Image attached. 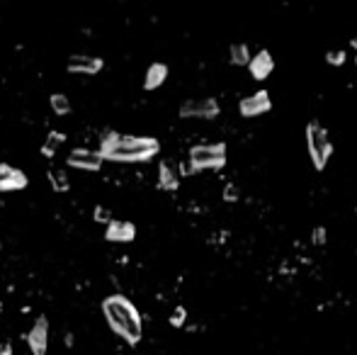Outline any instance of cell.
<instances>
[{"label": "cell", "instance_id": "cell-1", "mask_svg": "<svg viewBox=\"0 0 357 355\" xmlns=\"http://www.w3.org/2000/svg\"><path fill=\"white\" fill-rule=\"evenodd\" d=\"M161 151V144L153 137H129V134H117L109 131L100 142V159L117 161V163H139V161H151Z\"/></svg>", "mask_w": 357, "mask_h": 355}, {"label": "cell", "instance_id": "cell-26", "mask_svg": "<svg viewBox=\"0 0 357 355\" xmlns=\"http://www.w3.org/2000/svg\"><path fill=\"white\" fill-rule=\"evenodd\" d=\"M355 66H357V59H355Z\"/></svg>", "mask_w": 357, "mask_h": 355}, {"label": "cell", "instance_id": "cell-16", "mask_svg": "<svg viewBox=\"0 0 357 355\" xmlns=\"http://www.w3.org/2000/svg\"><path fill=\"white\" fill-rule=\"evenodd\" d=\"M64 142H66V137L61 134V131H49V137H47V142H44V146H42V153L47 156V159H51V156L56 153V148H59Z\"/></svg>", "mask_w": 357, "mask_h": 355}, {"label": "cell", "instance_id": "cell-9", "mask_svg": "<svg viewBox=\"0 0 357 355\" xmlns=\"http://www.w3.org/2000/svg\"><path fill=\"white\" fill-rule=\"evenodd\" d=\"M29 185V178L20 168L0 163V192H17Z\"/></svg>", "mask_w": 357, "mask_h": 355}, {"label": "cell", "instance_id": "cell-8", "mask_svg": "<svg viewBox=\"0 0 357 355\" xmlns=\"http://www.w3.org/2000/svg\"><path fill=\"white\" fill-rule=\"evenodd\" d=\"M238 109H241V115L243 117H260L272 109V100H270V95H267V90H258V93L250 95V98L241 100Z\"/></svg>", "mask_w": 357, "mask_h": 355}, {"label": "cell", "instance_id": "cell-10", "mask_svg": "<svg viewBox=\"0 0 357 355\" xmlns=\"http://www.w3.org/2000/svg\"><path fill=\"white\" fill-rule=\"evenodd\" d=\"M103 59L98 56H70L68 59V71L76 73V76H95V73L103 71Z\"/></svg>", "mask_w": 357, "mask_h": 355}, {"label": "cell", "instance_id": "cell-21", "mask_svg": "<svg viewBox=\"0 0 357 355\" xmlns=\"http://www.w3.org/2000/svg\"><path fill=\"white\" fill-rule=\"evenodd\" d=\"M185 317H187V312H185L183 306H178V309H175V314L170 317V324H173V326H183V324H185Z\"/></svg>", "mask_w": 357, "mask_h": 355}, {"label": "cell", "instance_id": "cell-15", "mask_svg": "<svg viewBox=\"0 0 357 355\" xmlns=\"http://www.w3.org/2000/svg\"><path fill=\"white\" fill-rule=\"evenodd\" d=\"M228 59H231L233 66H248V61H250V49L246 47L243 42L233 44L231 51H228Z\"/></svg>", "mask_w": 357, "mask_h": 355}, {"label": "cell", "instance_id": "cell-13", "mask_svg": "<svg viewBox=\"0 0 357 355\" xmlns=\"http://www.w3.org/2000/svg\"><path fill=\"white\" fill-rule=\"evenodd\" d=\"M178 185H180L178 166H173L170 161H161V168H158V187H161V190L175 192Z\"/></svg>", "mask_w": 357, "mask_h": 355}, {"label": "cell", "instance_id": "cell-20", "mask_svg": "<svg viewBox=\"0 0 357 355\" xmlns=\"http://www.w3.org/2000/svg\"><path fill=\"white\" fill-rule=\"evenodd\" d=\"M95 222H103V224H109V222H112V214H109V209L95 207Z\"/></svg>", "mask_w": 357, "mask_h": 355}, {"label": "cell", "instance_id": "cell-23", "mask_svg": "<svg viewBox=\"0 0 357 355\" xmlns=\"http://www.w3.org/2000/svg\"><path fill=\"white\" fill-rule=\"evenodd\" d=\"M224 200H228V202H233V200H238V190L233 185H228L226 190H224Z\"/></svg>", "mask_w": 357, "mask_h": 355}, {"label": "cell", "instance_id": "cell-4", "mask_svg": "<svg viewBox=\"0 0 357 355\" xmlns=\"http://www.w3.org/2000/svg\"><path fill=\"white\" fill-rule=\"evenodd\" d=\"M187 161L197 170H219L226 163V146L224 144H197L189 148Z\"/></svg>", "mask_w": 357, "mask_h": 355}, {"label": "cell", "instance_id": "cell-3", "mask_svg": "<svg viewBox=\"0 0 357 355\" xmlns=\"http://www.w3.org/2000/svg\"><path fill=\"white\" fill-rule=\"evenodd\" d=\"M306 146H308V156H311L314 168L323 170L326 166H328L330 153H333V144H330L326 127H321L319 122H311V124L306 127Z\"/></svg>", "mask_w": 357, "mask_h": 355}, {"label": "cell", "instance_id": "cell-25", "mask_svg": "<svg viewBox=\"0 0 357 355\" xmlns=\"http://www.w3.org/2000/svg\"><path fill=\"white\" fill-rule=\"evenodd\" d=\"M352 47H355V49H357V39H352Z\"/></svg>", "mask_w": 357, "mask_h": 355}, {"label": "cell", "instance_id": "cell-18", "mask_svg": "<svg viewBox=\"0 0 357 355\" xmlns=\"http://www.w3.org/2000/svg\"><path fill=\"white\" fill-rule=\"evenodd\" d=\"M51 109H54V115L56 117H66V115H70V100L66 98V95H61V93H56V95H51Z\"/></svg>", "mask_w": 357, "mask_h": 355}, {"label": "cell", "instance_id": "cell-5", "mask_svg": "<svg viewBox=\"0 0 357 355\" xmlns=\"http://www.w3.org/2000/svg\"><path fill=\"white\" fill-rule=\"evenodd\" d=\"M219 103L214 98H192L180 105L183 120H214L219 115Z\"/></svg>", "mask_w": 357, "mask_h": 355}, {"label": "cell", "instance_id": "cell-22", "mask_svg": "<svg viewBox=\"0 0 357 355\" xmlns=\"http://www.w3.org/2000/svg\"><path fill=\"white\" fill-rule=\"evenodd\" d=\"M314 244H316V246H323V244H326V229H323V226H316V229H314Z\"/></svg>", "mask_w": 357, "mask_h": 355}, {"label": "cell", "instance_id": "cell-17", "mask_svg": "<svg viewBox=\"0 0 357 355\" xmlns=\"http://www.w3.org/2000/svg\"><path fill=\"white\" fill-rule=\"evenodd\" d=\"M49 181H51V187H54L56 192H68L70 183H68V175H66V170L51 168L49 170Z\"/></svg>", "mask_w": 357, "mask_h": 355}, {"label": "cell", "instance_id": "cell-12", "mask_svg": "<svg viewBox=\"0 0 357 355\" xmlns=\"http://www.w3.org/2000/svg\"><path fill=\"white\" fill-rule=\"evenodd\" d=\"M248 68H250V76H253L255 81H265V78L275 71V59H272L270 51L263 49L248 61Z\"/></svg>", "mask_w": 357, "mask_h": 355}, {"label": "cell", "instance_id": "cell-7", "mask_svg": "<svg viewBox=\"0 0 357 355\" xmlns=\"http://www.w3.org/2000/svg\"><path fill=\"white\" fill-rule=\"evenodd\" d=\"M66 163H68L70 168L90 170V173H95V170L103 168V159H100V153L98 151H88V148H73V151L66 156Z\"/></svg>", "mask_w": 357, "mask_h": 355}, {"label": "cell", "instance_id": "cell-2", "mask_svg": "<svg viewBox=\"0 0 357 355\" xmlns=\"http://www.w3.org/2000/svg\"><path fill=\"white\" fill-rule=\"evenodd\" d=\"M103 314L107 319L109 328L119 339L129 345H136L144 336V324H141V314L124 295H109L103 300Z\"/></svg>", "mask_w": 357, "mask_h": 355}, {"label": "cell", "instance_id": "cell-19", "mask_svg": "<svg viewBox=\"0 0 357 355\" xmlns=\"http://www.w3.org/2000/svg\"><path fill=\"white\" fill-rule=\"evenodd\" d=\"M328 64L330 66H343L345 64V51H341V49L328 51Z\"/></svg>", "mask_w": 357, "mask_h": 355}, {"label": "cell", "instance_id": "cell-11", "mask_svg": "<svg viewBox=\"0 0 357 355\" xmlns=\"http://www.w3.org/2000/svg\"><path fill=\"white\" fill-rule=\"evenodd\" d=\"M105 239L109 244H129V241L136 239V226L131 222H117V219H112L107 224V229H105Z\"/></svg>", "mask_w": 357, "mask_h": 355}, {"label": "cell", "instance_id": "cell-6", "mask_svg": "<svg viewBox=\"0 0 357 355\" xmlns=\"http://www.w3.org/2000/svg\"><path fill=\"white\" fill-rule=\"evenodd\" d=\"M27 345L32 355H47V350H49V319L44 317V314L37 317L34 326L29 328Z\"/></svg>", "mask_w": 357, "mask_h": 355}, {"label": "cell", "instance_id": "cell-14", "mask_svg": "<svg viewBox=\"0 0 357 355\" xmlns=\"http://www.w3.org/2000/svg\"><path fill=\"white\" fill-rule=\"evenodd\" d=\"M166 78H168V66L151 64L146 71V78H144V88H146V90H156V88H161L163 83H166Z\"/></svg>", "mask_w": 357, "mask_h": 355}, {"label": "cell", "instance_id": "cell-24", "mask_svg": "<svg viewBox=\"0 0 357 355\" xmlns=\"http://www.w3.org/2000/svg\"><path fill=\"white\" fill-rule=\"evenodd\" d=\"M0 355H12V345L8 343V341L5 343H0Z\"/></svg>", "mask_w": 357, "mask_h": 355}]
</instances>
